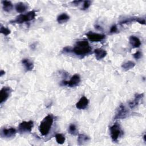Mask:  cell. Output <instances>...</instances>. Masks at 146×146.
<instances>
[{"label": "cell", "instance_id": "6da1fadb", "mask_svg": "<svg viewBox=\"0 0 146 146\" xmlns=\"http://www.w3.org/2000/svg\"><path fill=\"white\" fill-rule=\"evenodd\" d=\"M76 55L83 56L89 54L91 51V48L87 40H79L76 42L75 46L72 48L70 49Z\"/></svg>", "mask_w": 146, "mask_h": 146}, {"label": "cell", "instance_id": "7a4b0ae2", "mask_svg": "<svg viewBox=\"0 0 146 146\" xmlns=\"http://www.w3.org/2000/svg\"><path fill=\"white\" fill-rule=\"evenodd\" d=\"M54 118L50 114L47 115L40 122L39 126V130L43 136H46L48 134L52 125L53 124Z\"/></svg>", "mask_w": 146, "mask_h": 146}, {"label": "cell", "instance_id": "3957f363", "mask_svg": "<svg viewBox=\"0 0 146 146\" xmlns=\"http://www.w3.org/2000/svg\"><path fill=\"white\" fill-rule=\"evenodd\" d=\"M35 11H31L26 14H21L18 15L15 20L11 21V23H22L23 22H29L31 20H33L35 17Z\"/></svg>", "mask_w": 146, "mask_h": 146}, {"label": "cell", "instance_id": "277c9868", "mask_svg": "<svg viewBox=\"0 0 146 146\" xmlns=\"http://www.w3.org/2000/svg\"><path fill=\"white\" fill-rule=\"evenodd\" d=\"M110 130L111 137L112 141H117L118 139L122 134V131L119 125L117 124H113L110 127Z\"/></svg>", "mask_w": 146, "mask_h": 146}, {"label": "cell", "instance_id": "5b68a950", "mask_svg": "<svg viewBox=\"0 0 146 146\" xmlns=\"http://www.w3.org/2000/svg\"><path fill=\"white\" fill-rule=\"evenodd\" d=\"M33 126L34 123L33 121H22L18 126V131L21 133L30 132L31 131Z\"/></svg>", "mask_w": 146, "mask_h": 146}, {"label": "cell", "instance_id": "8992f818", "mask_svg": "<svg viewBox=\"0 0 146 146\" xmlns=\"http://www.w3.org/2000/svg\"><path fill=\"white\" fill-rule=\"evenodd\" d=\"M128 111L124 106V104H121L116 110L114 119H123L125 118L128 116Z\"/></svg>", "mask_w": 146, "mask_h": 146}, {"label": "cell", "instance_id": "52a82bcc", "mask_svg": "<svg viewBox=\"0 0 146 146\" xmlns=\"http://www.w3.org/2000/svg\"><path fill=\"white\" fill-rule=\"evenodd\" d=\"M80 82V77L78 74H75L74 75L70 80L68 81H62V85L67 86L70 87L76 86L79 84V83Z\"/></svg>", "mask_w": 146, "mask_h": 146}, {"label": "cell", "instance_id": "ba28073f", "mask_svg": "<svg viewBox=\"0 0 146 146\" xmlns=\"http://www.w3.org/2000/svg\"><path fill=\"white\" fill-rule=\"evenodd\" d=\"M16 134V130L14 128L10 127L9 128H3L1 131V136L5 138L11 137Z\"/></svg>", "mask_w": 146, "mask_h": 146}, {"label": "cell", "instance_id": "9c48e42d", "mask_svg": "<svg viewBox=\"0 0 146 146\" xmlns=\"http://www.w3.org/2000/svg\"><path fill=\"white\" fill-rule=\"evenodd\" d=\"M86 35L88 39L91 42H100L104 39L105 38V35L103 34L94 33L92 32H90Z\"/></svg>", "mask_w": 146, "mask_h": 146}, {"label": "cell", "instance_id": "30bf717a", "mask_svg": "<svg viewBox=\"0 0 146 146\" xmlns=\"http://www.w3.org/2000/svg\"><path fill=\"white\" fill-rule=\"evenodd\" d=\"M10 88L7 87H3L0 92V103L2 104L3 102H6V100L8 99L10 92Z\"/></svg>", "mask_w": 146, "mask_h": 146}, {"label": "cell", "instance_id": "8fae6325", "mask_svg": "<svg viewBox=\"0 0 146 146\" xmlns=\"http://www.w3.org/2000/svg\"><path fill=\"white\" fill-rule=\"evenodd\" d=\"M143 96H144L143 94H136L135 95L134 99L132 100H131L128 104V106H129V108H133L135 107H136L139 104L140 100L143 98Z\"/></svg>", "mask_w": 146, "mask_h": 146}, {"label": "cell", "instance_id": "7c38bea8", "mask_svg": "<svg viewBox=\"0 0 146 146\" xmlns=\"http://www.w3.org/2000/svg\"><path fill=\"white\" fill-rule=\"evenodd\" d=\"M88 104V100L85 96H82L79 102L76 104V107L79 110L85 109Z\"/></svg>", "mask_w": 146, "mask_h": 146}, {"label": "cell", "instance_id": "4fadbf2b", "mask_svg": "<svg viewBox=\"0 0 146 146\" xmlns=\"http://www.w3.org/2000/svg\"><path fill=\"white\" fill-rule=\"evenodd\" d=\"M129 43L131 44L132 46H133L135 48H137L140 47L141 45V42L140 40L136 36L132 35L129 38Z\"/></svg>", "mask_w": 146, "mask_h": 146}, {"label": "cell", "instance_id": "5bb4252c", "mask_svg": "<svg viewBox=\"0 0 146 146\" xmlns=\"http://www.w3.org/2000/svg\"><path fill=\"white\" fill-rule=\"evenodd\" d=\"M94 53L95 55V57L98 60H100L104 58L107 55L106 51L102 48L95 49L94 50Z\"/></svg>", "mask_w": 146, "mask_h": 146}, {"label": "cell", "instance_id": "9a60e30c", "mask_svg": "<svg viewBox=\"0 0 146 146\" xmlns=\"http://www.w3.org/2000/svg\"><path fill=\"white\" fill-rule=\"evenodd\" d=\"M22 63L27 71H31L34 68V64L29 59H23Z\"/></svg>", "mask_w": 146, "mask_h": 146}, {"label": "cell", "instance_id": "2e32d148", "mask_svg": "<svg viewBox=\"0 0 146 146\" xmlns=\"http://www.w3.org/2000/svg\"><path fill=\"white\" fill-rule=\"evenodd\" d=\"M3 9L6 12H10L11 10H12L13 5L11 3L10 1H2Z\"/></svg>", "mask_w": 146, "mask_h": 146}, {"label": "cell", "instance_id": "e0dca14e", "mask_svg": "<svg viewBox=\"0 0 146 146\" xmlns=\"http://www.w3.org/2000/svg\"><path fill=\"white\" fill-rule=\"evenodd\" d=\"M27 6L22 2H19L15 5V10L19 13H22L24 12L27 9Z\"/></svg>", "mask_w": 146, "mask_h": 146}, {"label": "cell", "instance_id": "ac0fdd59", "mask_svg": "<svg viewBox=\"0 0 146 146\" xmlns=\"http://www.w3.org/2000/svg\"><path fill=\"white\" fill-rule=\"evenodd\" d=\"M70 17L66 13H62L57 17V21L59 23H63L66 22Z\"/></svg>", "mask_w": 146, "mask_h": 146}, {"label": "cell", "instance_id": "d6986e66", "mask_svg": "<svg viewBox=\"0 0 146 146\" xmlns=\"http://www.w3.org/2000/svg\"><path fill=\"white\" fill-rule=\"evenodd\" d=\"M135 63L129 60V61H127V62H124V63L122 64L121 67H122V68H123L124 70H130V69L133 68V67H135Z\"/></svg>", "mask_w": 146, "mask_h": 146}, {"label": "cell", "instance_id": "ffe728a7", "mask_svg": "<svg viewBox=\"0 0 146 146\" xmlns=\"http://www.w3.org/2000/svg\"><path fill=\"white\" fill-rule=\"evenodd\" d=\"M88 140H89L88 137L84 134L79 135L78 137V141L79 144H83L84 143L88 141Z\"/></svg>", "mask_w": 146, "mask_h": 146}, {"label": "cell", "instance_id": "44dd1931", "mask_svg": "<svg viewBox=\"0 0 146 146\" xmlns=\"http://www.w3.org/2000/svg\"><path fill=\"white\" fill-rule=\"evenodd\" d=\"M55 139L56 142L59 144H62L65 141L64 136L61 133H57L55 135Z\"/></svg>", "mask_w": 146, "mask_h": 146}, {"label": "cell", "instance_id": "7402d4cb", "mask_svg": "<svg viewBox=\"0 0 146 146\" xmlns=\"http://www.w3.org/2000/svg\"><path fill=\"white\" fill-rule=\"evenodd\" d=\"M68 132L70 133L73 135H75L77 133V129L76 127L75 126V124H71L70 125L69 128H68Z\"/></svg>", "mask_w": 146, "mask_h": 146}, {"label": "cell", "instance_id": "603a6c76", "mask_svg": "<svg viewBox=\"0 0 146 146\" xmlns=\"http://www.w3.org/2000/svg\"><path fill=\"white\" fill-rule=\"evenodd\" d=\"M0 32H1V33L3 34V35H6V36L10 34V33H11V32H10V30L9 29L3 27V26H2V25L1 26V27H0Z\"/></svg>", "mask_w": 146, "mask_h": 146}, {"label": "cell", "instance_id": "cb8c5ba5", "mask_svg": "<svg viewBox=\"0 0 146 146\" xmlns=\"http://www.w3.org/2000/svg\"><path fill=\"white\" fill-rule=\"evenodd\" d=\"M90 5H91V1H84L83 5V9L86 10V9H88Z\"/></svg>", "mask_w": 146, "mask_h": 146}, {"label": "cell", "instance_id": "d4e9b609", "mask_svg": "<svg viewBox=\"0 0 146 146\" xmlns=\"http://www.w3.org/2000/svg\"><path fill=\"white\" fill-rule=\"evenodd\" d=\"M141 55H142L141 52L140 51H136V52L133 54V57H134V58L136 59H140V58H141Z\"/></svg>", "mask_w": 146, "mask_h": 146}, {"label": "cell", "instance_id": "484cf974", "mask_svg": "<svg viewBox=\"0 0 146 146\" xmlns=\"http://www.w3.org/2000/svg\"><path fill=\"white\" fill-rule=\"evenodd\" d=\"M117 30V27L116 25H113L111 29H110V33H116Z\"/></svg>", "mask_w": 146, "mask_h": 146}, {"label": "cell", "instance_id": "4316f807", "mask_svg": "<svg viewBox=\"0 0 146 146\" xmlns=\"http://www.w3.org/2000/svg\"><path fill=\"white\" fill-rule=\"evenodd\" d=\"M5 71H3V70H1V72H0V75H1V76H2L3 75H4L5 74Z\"/></svg>", "mask_w": 146, "mask_h": 146}, {"label": "cell", "instance_id": "83f0119b", "mask_svg": "<svg viewBox=\"0 0 146 146\" xmlns=\"http://www.w3.org/2000/svg\"><path fill=\"white\" fill-rule=\"evenodd\" d=\"M143 137H144V140L145 141V135H144Z\"/></svg>", "mask_w": 146, "mask_h": 146}]
</instances>
